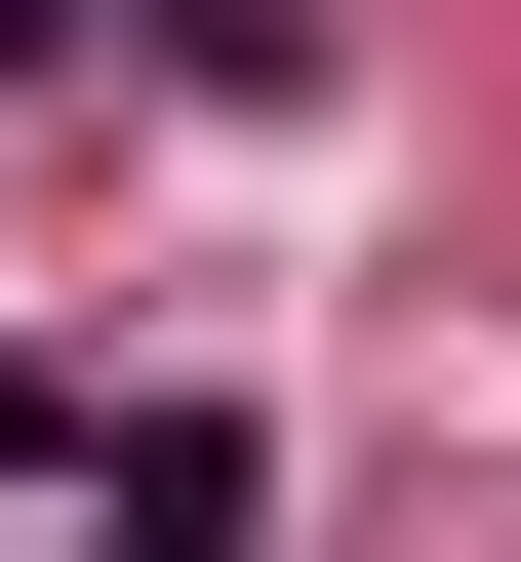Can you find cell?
Here are the masks:
<instances>
[{"mask_svg":"<svg viewBox=\"0 0 521 562\" xmlns=\"http://www.w3.org/2000/svg\"><path fill=\"white\" fill-rule=\"evenodd\" d=\"M81 562H281V442H241V402H121V442H81Z\"/></svg>","mask_w":521,"mask_h":562,"instance_id":"obj_1","label":"cell"},{"mask_svg":"<svg viewBox=\"0 0 521 562\" xmlns=\"http://www.w3.org/2000/svg\"><path fill=\"white\" fill-rule=\"evenodd\" d=\"M41 41H81V0H0V81H41Z\"/></svg>","mask_w":521,"mask_h":562,"instance_id":"obj_2","label":"cell"}]
</instances>
